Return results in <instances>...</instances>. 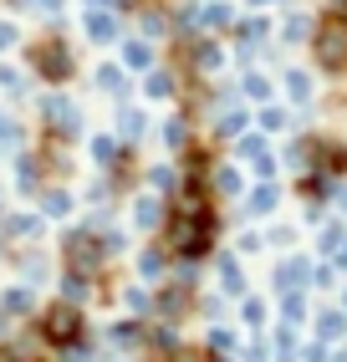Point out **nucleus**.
I'll return each mask as SVG.
<instances>
[{
    "label": "nucleus",
    "mask_w": 347,
    "mask_h": 362,
    "mask_svg": "<svg viewBox=\"0 0 347 362\" xmlns=\"http://www.w3.org/2000/svg\"><path fill=\"white\" fill-rule=\"evenodd\" d=\"M184 133H189V128H184V117H174V123H169V143H184Z\"/></svg>",
    "instance_id": "cd10ccee"
},
{
    "label": "nucleus",
    "mask_w": 347,
    "mask_h": 362,
    "mask_svg": "<svg viewBox=\"0 0 347 362\" xmlns=\"http://www.w3.org/2000/svg\"><path fill=\"white\" fill-rule=\"evenodd\" d=\"M215 240V214L205 204H184V214L174 220V250L179 255H200Z\"/></svg>",
    "instance_id": "f03ea898"
},
{
    "label": "nucleus",
    "mask_w": 347,
    "mask_h": 362,
    "mask_svg": "<svg viewBox=\"0 0 347 362\" xmlns=\"http://www.w3.org/2000/svg\"><path fill=\"white\" fill-rule=\"evenodd\" d=\"M123 133H128V138L143 133V117H138V112H123Z\"/></svg>",
    "instance_id": "bb28decb"
},
{
    "label": "nucleus",
    "mask_w": 347,
    "mask_h": 362,
    "mask_svg": "<svg viewBox=\"0 0 347 362\" xmlns=\"http://www.w3.org/2000/svg\"><path fill=\"white\" fill-rule=\"evenodd\" d=\"M245 98H256V103H266V98H271V82L261 77V71H251V77H245Z\"/></svg>",
    "instance_id": "f8f14e48"
},
{
    "label": "nucleus",
    "mask_w": 347,
    "mask_h": 362,
    "mask_svg": "<svg viewBox=\"0 0 347 362\" xmlns=\"http://www.w3.org/2000/svg\"><path fill=\"white\" fill-rule=\"evenodd\" d=\"M312 286H317V291H327V286H332V265H317V271H312Z\"/></svg>",
    "instance_id": "5701e85b"
},
{
    "label": "nucleus",
    "mask_w": 347,
    "mask_h": 362,
    "mask_svg": "<svg viewBox=\"0 0 347 362\" xmlns=\"http://www.w3.org/2000/svg\"><path fill=\"white\" fill-rule=\"evenodd\" d=\"M261 128H266V133H286L291 117H286L281 107H261Z\"/></svg>",
    "instance_id": "9b49d317"
},
{
    "label": "nucleus",
    "mask_w": 347,
    "mask_h": 362,
    "mask_svg": "<svg viewBox=\"0 0 347 362\" xmlns=\"http://www.w3.org/2000/svg\"><path fill=\"white\" fill-rule=\"evenodd\" d=\"M251 6H271V0H251Z\"/></svg>",
    "instance_id": "f704fd0d"
},
{
    "label": "nucleus",
    "mask_w": 347,
    "mask_h": 362,
    "mask_svg": "<svg viewBox=\"0 0 347 362\" xmlns=\"http://www.w3.org/2000/svg\"><path fill=\"white\" fill-rule=\"evenodd\" d=\"M302 286H312V260H302V255L281 260L276 265V291L286 296V291H302Z\"/></svg>",
    "instance_id": "7ed1b4c3"
},
{
    "label": "nucleus",
    "mask_w": 347,
    "mask_h": 362,
    "mask_svg": "<svg viewBox=\"0 0 347 362\" xmlns=\"http://www.w3.org/2000/svg\"><path fill=\"white\" fill-rule=\"evenodd\" d=\"M169 92H174V87H169L164 71H159V77H148V98H169Z\"/></svg>",
    "instance_id": "4be33fe9"
},
{
    "label": "nucleus",
    "mask_w": 347,
    "mask_h": 362,
    "mask_svg": "<svg viewBox=\"0 0 347 362\" xmlns=\"http://www.w3.org/2000/svg\"><path fill=\"white\" fill-rule=\"evenodd\" d=\"M332 260H337V271H347V240L337 245V255H332Z\"/></svg>",
    "instance_id": "c756f323"
},
{
    "label": "nucleus",
    "mask_w": 347,
    "mask_h": 362,
    "mask_svg": "<svg viewBox=\"0 0 347 362\" xmlns=\"http://www.w3.org/2000/svg\"><path fill=\"white\" fill-rule=\"evenodd\" d=\"M240 153H245V158H261L266 143H261V138H240Z\"/></svg>",
    "instance_id": "b1692460"
},
{
    "label": "nucleus",
    "mask_w": 347,
    "mask_h": 362,
    "mask_svg": "<svg viewBox=\"0 0 347 362\" xmlns=\"http://www.w3.org/2000/svg\"><path fill=\"white\" fill-rule=\"evenodd\" d=\"M337 199H342V209H347V189H337Z\"/></svg>",
    "instance_id": "473e14b6"
},
{
    "label": "nucleus",
    "mask_w": 347,
    "mask_h": 362,
    "mask_svg": "<svg viewBox=\"0 0 347 362\" xmlns=\"http://www.w3.org/2000/svg\"><path fill=\"white\" fill-rule=\"evenodd\" d=\"M36 66H41V71H46V77H52V82H57V77H67V66H72V57L62 52V46H57V41H41V46H36Z\"/></svg>",
    "instance_id": "39448f33"
},
{
    "label": "nucleus",
    "mask_w": 347,
    "mask_h": 362,
    "mask_svg": "<svg viewBox=\"0 0 347 362\" xmlns=\"http://www.w3.org/2000/svg\"><path fill=\"white\" fill-rule=\"evenodd\" d=\"M342 311H347V291H342Z\"/></svg>",
    "instance_id": "c9c22d12"
},
{
    "label": "nucleus",
    "mask_w": 347,
    "mask_h": 362,
    "mask_svg": "<svg viewBox=\"0 0 347 362\" xmlns=\"http://www.w3.org/2000/svg\"><path fill=\"white\" fill-rule=\"evenodd\" d=\"M312 31H317V21H312V16H291L286 26H281V36H286L291 46H302V41H312Z\"/></svg>",
    "instance_id": "0eeeda50"
},
{
    "label": "nucleus",
    "mask_w": 347,
    "mask_h": 362,
    "mask_svg": "<svg viewBox=\"0 0 347 362\" xmlns=\"http://www.w3.org/2000/svg\"><path fill=\"white\" fill-rule=\"evenodd\" d=\"M128 62H133V66H148V62H154V52H148L143 41H128Z\"/></svg>",
    "instance_id": "a211bd4d"
},
{
    "label": "nucleus",
    "mask_w": 347,
    "mask_h": 362,
    "mask_svg": "<svg viewBox=\"0 0 347 362\" xmlns=\"http://www.w3.org/2000/svg\"><path fill=\"white\" fill-rule=\"evenodd\" d=\"M87 31H92L97 41H108V36H113V21H108V16H92V21H87Z\"/></svg>",
    "instance_id": "6ab92c4d"
},
{
    "label": "nucleus",
    "mask_w": 347,
    "mask_h": 362,
    "mask_svg": "<svg viewBox=\"0 0 347 362\" xmlns=\"http://www.w3.org/2000/svg\"><path fill=\"white\" fill-rule=\"evenodd\" d=\"M26 6H41V11H52V6H57V0H26Z\"/></svg>",
    "instance_id": "7c9ffc66"
},
{
    "label": "nucleus",
    "mask_w": 347,
    "mask_h": 362,
    "mask_svg": "<svg viewBox=\"0 0 347 362\" xmlns=\"http://www.w3.org/2000/svg\"><path fill=\"white\" fill-rule=\"evenodd\" d=\"M276 204H281V189H276V184H261L256 194H251V204H245V209H251V214H271Z\"/></svg>",
    "instance_id": "6e6552de"
},
{
    "label": "nucleus",
    "mask_w": 347,
    "mask_h": 362,
    "mask_svg": "<svg viewBox=\"0 0 347 362\" xmlns=\"http://www.w3.org/2000/svg\"><path fill=\"white\" fill-rule=\"evenodd\" d=\"M312 52H317V66L322 71H347V16H322L317 31H312Z\"/></svg>",
    "instance_id": "f257e3e1"
},
{
    "label": "nucleus",
    "mask_w": 347,
    "mask_h": 362,
    "mask_svg": "<svg viewBox=\"0 0 347 362\" xmlns=\"http://www.w3.org/2000/svg\"><path fill=\"white\" fill-rule=\"evenodd\" d=\"M194 62H200V66H220V46H210V41H205L200 52H194Z\"/></svg>",
    "instance_id": "aec40b11"
},
{
    "label": "nucleus",
    "mask_w": 347,
    "mask_h": 362,
    "mask_svg": "<svg viewBox=\"0 0 347 362\" xmlns=\"http://www.w3.org/2000/svg\"><path fill=\"white\" fill-rule=\"evenodd\" d=\"M11 41H16V26H6V21H0V52H6Z\"/></svg>",
    "instance_id": "c85d7f7f"
},
{
    "label": "nucleus",
    "mask_w": 347,
    "mask_h": 362,
    "mask_svg": "<svg viewBox=\"0 0 347 362\" xmlns=\"http://www.w3.org/2000/svg\"><path fill=\"white\" fill-rule=\"evenodd\" d=\"M302 362H332V352H327V342H312V347L302 352Z\"/></svg>",
    "instance_id": "412c9836"
},
{
    "label": "nucleus",
    "mask_w": 347,
    "mask_h": 362,
    "mask_svg": "<svg viewBox=\"0 0 347 362\" xmlns=\"http://www.w3.org/2000/svg\"><path fill=\"white\" fill-rule=\"evenodd\" d=\"M46 337H52V342H72V337H77V311L57 306L52 317H46Z\"/></svg>",
    "instance_id": "423d86ee"
},
{
    "label": "nucleus",
    "mask_w": 347,
    "mask_h": 362,
    "mask_svg": "<svg viewBox=\"0 0 347 362\" xmlns=\"http://www.w3.org/2000/svg\"><path fill=\"white\" fill-rule=\"evenodd\" d=\"M332 362H347V352H332Z\"/></svg>",
    "instance_id": "72a5a7b5"
},
{
    "label": "nucleus",
    "mask_w": 347,
    "mask_h": 362,
    "mask_svg": "<svg viewBox=\"0 0 347 362\" xmlns=\"http://www.w3.org/2000/svg\"><path fill=\"white\" fill-rule=\"evenodd\" d=\"M220 133H225V138L245 133V112H240V107H235V112H220Z\"/></svg>",
    "instance_id": "ddd939ff"
},
{
    "label": "nucleus",
    "mask_w": 347,
    "mask_h": 362,
    "mask_svg": "<svg viewBox=\"0 0 347 362\" xmlns=\"http://www.w3.org/2000/svg\"><path fill=\"white\" fill-rule=\"evenodd\" d=\"M138 220H143V225H154V220H159V204H154V199H143V204H138Z\"/></svg>",
    "instance_id": "a878e982"
},
{
    "label": "nucleus",
    "mask_w": 347,
    "mask_h": 362,
    "mask_svg": "<svg viewBox=\"0 0 347 362\" xmlns=\"http://www.w3.org/2000/svg\"><path fill=\"white\" fill-rule=\"evenodd\" d=\"M342 240H347V230L342 225H327V230H322V255H337Z\"/></svg>",
    "instance_id": "4468645a"
},
{
    "label": "nucleus",
    "mask_w": 347,
    "mask_h": 362,
    "mask_svg": "<svg viewBox=\"0 0 347 362\" xmlns=\"http://www.w3.org/2000/svg\"><path fill=\"white\" fill-rule=\"evenodd\" d=\"M286 98L291 103H312V77H307V71H286Z\"/></svg>",
    "instance_id": "1a4fd4ad"
},
{
    "label": "nucleus",
    "mask_w": 347,
    "mask_h": 362,
    "mask_svg": "<svg viewBox=\"0 0 347 362\" xmlns=\"http://www.w3.org/2000/svg\"><path fill=\"white\" fill-rule=\"evenodd\" d=\"M179 362H205V357H194V352H184V357H179Z\"/></svg>",
    "instance_id": "2f4dec72"
},
{
    "label": "nucleus",
    "mask_w": 347,
    "mask_h": 362,
    "mask_svg": "<svg viewBox=\"0 0 347 362\" xmlns=\"http://www.w3.org/2000/svg\"><path fill=\"white\" fill-rule=\"evenodd\" d=\"M215 189H220V194H240V174H235V168H220V174H215Z\"/></svg>",
    "instance_id": "2eb2a0df"
},
{
    "label": "nucleus",
    "mask_w": 347,
    "mask_h": 362,
    "mask_svg": "<svg viewBox=\"0 0 347 362\" xmlns=\"http://www.w3.org/2000/svg\"><path fill=\"white\" fill-rule=\"evenodd\" d=\"M347 337V311L342 306H327V311H317V342H342Z\"/></svg>",
    "instance_id": "20e7f679"
},
{
    "label": "nucleus",
    "mask_w": 347,
    "mask_h": 362,
    "mask_svg": "<svg viewBox=\"0 0 347 362\" xmlns=\"http://www.w3.org/2000/svg\"><path fill=\"white\" fill-rule=\"evenodd\" d=\"M281 317L296 327V322L307 317V296H302V291H286V296H281Z\"/></svg>",
    "instance_id": "9d476101"
},
{
    "label": "nucleus",
    "mask_w": 347,
    "mask_h": 362,
    "mask_svg": "<svg viewBox=\"0 0 347 362\" xmlns=\"http://www.w3.org/2000/svg\"><path fill=\"white\" fill-rule=\"evenodd\" d=\"M245 322L261 327V322H266V306H261V301H245Z\"/></svg>",
    "instance_id": "393cba45"
},
{
    "label": "nucleus",
    "mask_w": 347,
    "mask_h": 362,
    "mask_svg": "<svg viewBox=\"0 0 347 362\" xmlns=\"http://www.w3.org/2000/svg\"><path fill=\"white\" fill-rule=\"evenodd\" d=\"M240 36H245V41H266V36H271V26H266V21H245Z\"/></svg>",
    "instance_id": "dca6fc26"
},
{
    "label": "nucleus",
    "mask_w": 347,
    "mask_h": 362,
    "mask_svg": "<svg viewBox=\"0 0 347 362\" xmlns=\"http://www.w3.org/2000/svg\"><path fill=\"white\" fill-rule=\"evenodd\" d=\"M97 82H103L108 92H123V71L118 66H103V71H97Z\"/></svg>",
    "instance_id": "f3484780"
}]
</instances>
